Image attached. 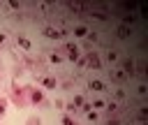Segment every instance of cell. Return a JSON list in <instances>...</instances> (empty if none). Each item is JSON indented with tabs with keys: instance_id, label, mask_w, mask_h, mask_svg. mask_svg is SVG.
<instances>
[{
	"instance_id": "9c48e42d",
	"label": "cell",
	"mask_w": 148,
	"mask_h": 125,
	"mask_svg": "<svg viewBox=\"0 0 148 125\" xmlns=\"http://www.w3.org/2000/svg\"><path fill=\"white\" fill-rule=\"evenodd\" d=\"M42 83H44L46 88H56V81H53V79H42Z\"/></svg>"
},
{
	"instance_id": "3957f363",
	"label": "cell",
	"mask_w": 148,
	"mask_h": 125,
	"mask_svg": "<svg viewBox=\"0 0 148 125\" xmlns=\"http://www.w3.org/2000/svg\"><path fill=\"white\" fill-rule=\"evenodd\" d=\"M65 51H67V56H69L72 60H76V58H79V49H76L74 44H67V46H65Z\"/></svg>"
},
{
	"instance_id": "4fadbf2b",
	"label": "cell",
	"mask_w": 148,
	"mask_h": 125,
	"mask_svg": "<svg viewBox=\"0 0 148 125\" xmlns=\"http://www.w3.org/2000/svg\"><path fill=\"white\" fill-rule=\"evenodd\" d=\"M30 125H39V120H35V118H32V120H30Z\"/></svg>"
},
{
	"instance_id": "30bf717a",
	"label": "cell",
	"mask_w": 148,
	"mask_h": 125,
	"mask_svg": "<svg viewBox=\"0 0 148 125\" xmlns=\"http://www.w3.org/2000/svg\"><path fill=\"white\" fill-rule=\"evenodd\" d=\"M69 9H72V12H81V9H83V5H79V2H72V5H69Z\"/></svg>"
},
{
	"instance_id": "6da1fadb",
	"label": "cell",
	"mask_w": 148,
	"mask_h": 125,
	"mask_svg": "<svg viewBox=\"0 0 148 125\" xmlns=\"http://www.w3.org/2000/svg\"><path fill=\"white\" fill-rule=\"evenodd\" d=\"M44 35H46L49 39H58V37H62L65 32H62V30H56V28H51V25H49V28H44Z\"/></svg>"
},
{
	"instance_id": "5b68a950",
	"label": "cell",
	"mask_w": 148,
	"mask_h": 125,
	"mask_svg": "<svg viewBox=\"0 0 148 125\" xmlns=\"http://www.w3.org/2000/svg\"><path fill=\"white\" fill-rule=\"evenodd\" d=\"M88 88H90V90H104V83H102L99 79H90V81H88Z\"/></svg>"
},
{
	"instance_id": "7c38bea8",
	"label": "cell",
	"mask_w": 148,
	"mask_h": 125,
	"mask_svg": "<svg viewBox=\"0 0 148 125\" xmlns=\"http://www.w3.org/2000/svg\"><path fill=\"white\" fill-rule=\"evenodd\" d=\"M5 113V102H0V116Z\"/></svg>"
},
{
	"instance_id": "7a4b0ae2",
	"label": "cell",
	"mask_w": 148,
	"mask_h": 125,
	"mask_svg": "<svg viewBox=\"0 0 148 125\" xmlns=\"http://www.w3.org/2000/svg\"><path fill=\"white\" fill-rule=\"evenodd\" d=\"M116 35H118V39H127V37L132 35V32H130V28H127V25H118Z\"/></svg>"
},
{
	"instance_id": "8992f818",
	"label": "cell",
	"mask_w": 148,
	"mask_h": 125,
	"mask_svg": "<svg viewBox=\"0 0 148 125\" xmlns=\"http://www.w3.org/2000/svg\"><path fill=\"white\" fill-rule=\"evenodd\" d=\"M88 62H90V65H92L95 69H99V58H97L95 53H90V56H88Z\"/></svg>"
},
{
	"instance_id": "277c9868",
	"label": "cell",
	"mask_w": 148,
	"mask_h": 125,
	"mask_svg": "<svg viewBox=\"0 0 148 125\" xmlns=\"http://www.w3.org/2000/svg\"><path fill=\"white\" fill-rule=\"evenodd\" d=\"M123 72H125L127 76H132V74H134V62H132V60H123Z\"/></svg>"
},
{
	"instance_id": "8fae6325",
	"label": "cell",
	"mask_w": 148,
	"mask_h": 125,
	"mask_svg": "<svg viewBox=\"0 0 148 125\" xmlns=\"http://www.w3.org/2000/svg\"><path fill=\"white\" fill-rule=\"evenodd\" d=\"M18 44H21V46H23V49H30V42H28V39H25V37H18Z\"/></svg>"
},
{
	"instance_id": "52a82bcc",
	"label": "cell",
	"mask_w": 148,
	"mask_h": 125,
	"mask_svg": "<svg viewBox=\"0 0 148 125\" xmlns=\"http://www.w3.org/2000/svg\"><path fill=\"white\" fill-rule=\"evenodd\" d=\"M74 35H76V37H86V35H88V30H86V28H83V25H79V28H76V32H74Z\"/></svg>"
},
{
	"instance_id": "ba28073f",
	"label": "cell",
	"mask_w": 148,
	"mask_h": 125,
	"mask_svg": "<svg viewBox=\"0 0 148 125\" xmlns=\"http://www.w3.org/2000/svg\"><path fill=\"white\" fill-rule=\"evenodd\" d=\"M113 76H116L118 81H123V79H127V74H125L123 69H116V72H113Z\"/></svg>"
}]
</instances>
